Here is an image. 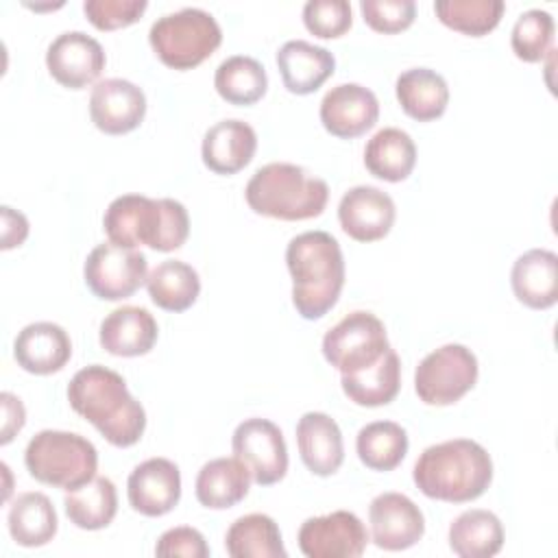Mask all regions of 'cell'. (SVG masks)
Wrapping results in <instances>:
<instances>
[{
  "mask_svg": "<svg viewBox=\"0 0 558 558\" xmlns=\"http://www.w3.org/2000/svg\"><path fill=\"white\" fill-rule=\"evenodd\" d=\"M146 96L126 78H102L89 94V118L107 135H124L142 124Z\"/></svg>",
  "mask_w": 558,
  "mask_h": 558,
  "instance_id": "15",
  "label": "cell"
},
{
  "mask_svg": "<svg viewBox=\"0 0 558 558\" xmlns=\"http://www.w3.org/2000/svg\"><path fill=\"white\" fill-rule=\"evenodd\" d=\"M70 408L89 421L113 447L135 445L146 429L144 405L129 392L120 373L89 364L68 384Z\"/></svg>",
  "mask_w": 558,
  "mask_h": 558,
  "instance_id": "1",
  "label": "cell"
},
{
  "mask_svg": "<svg viewBox=\"0 0 558 558\" xmlns=\"http://www.w3.org/2000/svg\"><path fill=\"white\" fill-rule=\"evenodd\" d=\"M63 508L70 519L81 530H102L118 512V493L109 477L96 475L76 490H68L63 497Z\"/></svg>",
  "mask_w": 558,
  "mask_h": 558,
  "instance_id": "33",
  "label": "cell"
},
{
  "mask_svg": "<svg viewBox=\"0 0 558 558\" xmlns=\"http://www.w3.org/2000/svg\"><path fill=\"white\" fill-rule=\"evenodd\" d=\"M395 94L412 120L432 122L440 118L449 105V87L442 74L432 68H410L397 76Z\"/></svg>",
  "mask_w": 558,
  "mask_h": 558,
  "instance_id": "26",
  "label": "cell"
},
{
  "mask_svg": "<svg viewBox=\"0 0 558 558\" xmlns=\"http://www.w3.org/2000/svg\"><path fill=\"white\" fill-rule=\"evenodd\" d=\"M148 9L146 0H85L83 11L98 31H116L135 24Z\"/></svg>",
  "mask_w": 558,
  "mask_h": 558,
  "instance_id": "40",
  "label": "cell"
},
{
  "mask_svg": "<svg viewBox=\"0 0 558 558\" xmlns=\"http://www.w3.org/2000/svg\"><path fill=\"white\" fill-rule=\"evenodd\" d=\"M292 277V305L305 320L323 318L340 299L344 257L338 240L327 231H303L286 246Z\"/></svg>",
  "mask_w": 558,
  "mask_h": 558,
  "instance_id": "3",
  "label": "cell"
},
{
  "mask_svg": "<svg viewBox=\"0 0 558 558\" xmlns=\"http://www.w3.org/2000/svg\"><path fill=\"white\" fill-rule=\"evenodd\" d=\"M514 296L530 310H547L558 301V257L547 248H530L510 270Z\"/></svg>",
  "mask_w": 558,
  "mask_h": 558,
  "instance_id": "24",
  "label": "cell"
},
{
  "mask_svg": "<svg viewBox=\"0 0 558 558\" xmlns=\"http://www.w3.org/2000/svg\"><path fill=\"white\" fill-rule=\"evenodd\" d=\"M395 201L375 185H355L347 190L338 203L340 227L357 242L386 238L395 225Z\"/></svg>",
  "mask_w": 558,
  "mask_h": 558,
  "instance_id": "17",
  "label": "cell"
},
{
  "mask_svg": "<svg viewBox=\"0 0 558 558\" xmlns=\"http://www.w3.org/2000/svg\"><path fill=\"white\" fill-rule=\"evenodd\" d=\"M340 386L349 401H353L355 405H388L401 388V360L397 351L390 347L373 366L360 373L340 375Z\"/></svg>",
  "mask_w": 558,
  "mask_h": 558,
  "instance_id": "27",
  "label": "cell"
},
{
  "mask_svg": "<svg viewBox=\"0 0 558 558\" xmlns=\"http://www.w3.org/2000/svg\"><path fill=\"white\" fill-rule=\"evenodd\" d=\"M373 543L386 551H403L425 534L421 508L403 493H381L368 506Z\"/></svg>",
  "mask_w": 558,
  "mask_h": 558,
  "instance_id": "14",
  "label": "cell"
},
{
  "mask_svg": "<svg viewBox=\"0 0 558 558\" xmlns=\"http://www.w3.org/2000/svg\"><path fill=\"white\" fill-rule=\"evenodd\" d=\"M102 229L113 244L126 248L148 246L159 253H170L185 244L190 216L183 203L174 198L122 194L105 209Z\"/></svg>",
  "mask_w": 558,
  "mask_h": 558,
  "instance_id": "4",
  "label": "cell"
},
{
  "mask_svg": "<svg viewBox=\"0 0 558 558\" xmlns=\"http://www.w3.org/2000/svg\"><path fill=\"white\" fill-rule=\"evenodd\" d=\"M416 163V146L414 140L397 129L384 126L379 129L364 146V166L366 170L390 183L405 181Z\"/></svg>",
  "mask_w": 558,
  "mask_h": 558,
  "instance_id": "29",
  "label": "cell"
},
{
  "mask_svg": "<svg viewBox=\"0 0 558 558\" xmlns=\"http://www.w3.org/2000/svg\"><path fill=\"white\" fill-rule=\"evenodd\" d=\"M296 447L303 464L318 477L333 475L344 460L338 423L325 412H305L296 423Z\"/></svg>",
  "mask_w": 558,
  "mask_h": 558,
  "instance_id": "22",
  "label": "cell"
},
{
  "mask_svg": "<svg viewBox=\"0 0 558 558\" xmlns=\"http://www.w3.org/2000/svg\"><path fill=\"white\" fill-rule=\"evenodd\" d=\"M7 525L11 538L17 545L41 547L54 538L59 530V519L48 495L39 490H28L17 495L9 506Z\"/></svg>",
  "mask_w": 558,
  "mask_h": 558,
  "instance_id": "28",
  "label": "cell"
},
{
  "mask_svg": "<svg viewBox=\"0 0 558 558\" xmlns=\"http://www.w3.org/2000/svg\"><path fill=\"white\" fill-rule=\"evenodd\" d=\"M277 68L290 94L305 96L316 92L336 70L333 54L305 39H290L277 50Z\"/></svg>",
  "mask_w": 558,
  "mask_h": 558,
  "instance_id": "23",
  "label": "cell"
},
{
  "mask_svg": "<svg viewBox=\"0 0 558 558\" xmlns=\"http://www.w3.org/2000/svg\"><path fill=\"white\" fill-rule=\"evenodd\" d=\"M360 11L364 22L384 35L405 31L416 17L414 0H362Z\"/></svg>",
  "mask_w": 558,
  "mask_h": 558,
  "instance_id": "39",
  "label": "cell"
},
{
  "mask_svg": "<svg viewBox=\"0 0 558 558\" xmlns=\"http://www.w3.org/2000/svg\"><path fill=\"white\" fill-rule=\"evenodd\" d=\"M105 63L107 57L100 41L83 31H65L57 35L46 50V68L50 76L68 89L92 85L105 70Z\"/></svg>",
  "mask_w": 558,
  "mask_h": 558,
  "instance_id": "13",
  "label": "cell"
},
{
  "mask_svg": "<svg viewBox=\"0 0 558 558\" xmlns=\"http://www.w3.org/2000/svg\"><path fill=\"white\" fill-rule=\"evenodd\" d=\"M408 432L395 421H373L357 432L355 451L371 471H392L408 453Z\"/></svg>",
  "mask_w": 558,
  "mask_h": 558,
  "instance_id": "35",
  "label": "cell"
},
{
  "mask_svg": "<svg viewBox=\"0 0 558 558\" xmlns=\"http://www.w3.org/2000/svg\"><path fill=\"white\" fill-rule=\"evenodd\" d=\"M388 349L390 342L384 323L364 310L347 314L323 336V355L340 375L373 366Z\"/></svg>",
  "mask_w": 558,
  "mask_h": 558,
  "instance_id": "9",
  "label": "cell"
},
{
  "mask_svg": "<svg viewBox=\"0 0 558 558\" xmlns=\"http://www.w3.org/2000/svg\"><path fill=\"white\" fill-rule=\"evenodd\" d=\"M0 403H2V432H0V445H9L15 434L24 427L26 423V410L20 397H15L13 392H2L0 395Z\"/></svg>",
  "mask_w": 558,
  "mask_h": 558,
  "instance_id": "42",
  "label": "cell"
},
{
  "mask_svg": "<svg viewBox=\"0 0 558 558\" xmlns=\"http://www.w3.org/2000/svg\"><path fill=\"white\" fill-rule=\"evenodd\" d=\"M225 549L231 558H286L279 525L264 512H251L231 523L225 534Z\"/></svg>",
  "mask_w": 558,
  "mask_h": 558,
  "instance_id": "31",
  "label": "cell"
},
{
  "mask_svg": "<svg viewBox=\"0 0 558 558\" xmlns=\"http://www.w3.org/2000/svg\"><path fill=\"white\" fill-rule=\"evenodd\" d=\"M434 11L445 26L462 35L482 37L499 24L506 4L501 0H438Z\"/></svg>",
  "mask_w": 558,
  "mask_h": 558,
  "instance_id": "36",
  "label": "cell"
},
{
  "mask_svg": "<svg viewBox=\"0 0 558 558\" xmlns=\"http://www.w3.org/2000/svg\"><path fill=\"white\" fill-rule=\"evenodd\" d=\"M150 301L166 312H185L201 294L198 272L181 259L159 262L146 279Z\"/></svg>",
  "mask_w": 558,
  "mask_h": 558,
  "instance_id": "32",
  "label": "cell"
},
{
  "mask_svg": "<svg viewBox=\"0 0 558 558\" xmlns=\"http://www.w3.org/2000/svg\"><path fill=\"white\" fill-rule=\"evenodd\" d=\"M159 336L155 316L140 305H122L109 312L98 331L100 347L118 357L146 355Z\"/></svg>",
  "mask_w": 558,
  "mask_h": 558,
  "instance_id": "21",
  "label": "cell"
},
{
  "mask_svg": "<svg viewBox=\"0 0 558 558\" xmlns=\"http://www.w3.org/2000/svg\"><path fill=\"white\" fill-rule=\"evenodd\" d=\"M126 497L135 512L144 517H163L181 499V471L168 458H148L140 462L126 480Z\"/></svg>",
  "mask_w": 558,
  "mask_h": 558,
  "instance_id": "18",
  "label": "cell"
},
{
  "mask_svg": "<svg viewBox=\"0 0 558 558\" xmlns=\"http://www.w3.org/2000/svg\"><path fill=\"white\" fill-rule=\"evenodd\" d=\"M157 556H185V558H207L209 547L205 543V536L190 525H179L166 530L157 545H155Z\"/></svg>",
  "mask_w": 558,
  "mask_h": 558,
  "instance_id": "41",
  "label": "cell"
},
{
  "mask_svg": "<svg viewBox=\"0 0 558 558\" xmlns=\"http://www.w3.org/2000/svg\"><path fill=\"white\" fill-rule=\"evenodd\" d=\"M231 449L259 486L277 484L288 473V447L283 434L268 418H244L231 436Z\"/></svg>",
  "mask_w": 558,
  "mask_h": 558,
  "instance_id": "11",
  "label": "cell"
},
{
  "mask_svg": "<svg viewBox=\"0 0 558 558\" xmlns=\"http://www.w3.org/2000/svg\"><path fill=\"white\" fill-rule=\"evenodd\" d=\"M257 150V133L244 120H220L203 135V163L216 174H235L244 170Z\"/></svg>",
  "mask_w": 558,
  "mask_h": 558,
  "instance_id": "20",
  "label": "cell"
},
{
  "mask_svg": "<svg viewBox=\"0 0 558 558\" xmlns=\"http://www.w3.org/2000/svg\"><path fill=\"white\" fill-rule=\"evenodd\" d=\"M416 488L438 501L466 504L486 493L493 482L488 451L471 438H451L423 449L412 469Z\"/></svg>",
  "mask_w": 558,
  "mask_h": 558,
  "instance_id": "2",
  "label": "cell"
},
{
  "mask_svg": "<svg viewBox=\"0 0 558 558\" xmlns=\"http://www.w3.org/2000/svg\"><path fill=\"white\" fill-rule=\"evenodd\" d=\"M13 355L17 366L33 375H52L59 373L72 357V340L68 331L48 320L26 325L15 342Z\"/></svg>",
  "mask_w": 558,
  "mask_h": 558,
  "instance_id": "19",
  "label": "cell"
},
{
  "mask_svg": "<svg viewBox=\"0 0 558 558\" xmlns=\"http://www.w3.org/2000/svg\"><path fill=\"white\" fill-rule=\"evenodd\" d=\"M148 41L159 61L172 70H192L209 59L222 44V28L216 17L198 7H185L157 17Z\"/></svg>",
  "mask_w": 558,
  "mask_h": 558,
  "instance_id": "7",
  "label": "cell"
},
{
  "mask_svg": "<svg viewBox=\"0 0 558 558\" xmlns=\"http://www.w3.org/2000/svg\"><path fill=\"white\" fill-rule=\"evenodd\" d=\"M28 238V220L22 211L2 205V251L20 246Z\"/></svg>",
  "mask_w": 558,
  "mask_h": 558,
  "instance_id": "43",
  "label": "cell"
},
{
  "mask_svg": "<svg viewBox=\"0 0 558 558\" xmlns=\"http://www.w3.org/2000/svg\"><path fill=\"white\" fill-rule=\"evenodd\" d=\"M244 198L259 216L294 222L323 214L329 201V185L296 163L272 161L255 170L246 183Z\"/></svg>",
  "mask_w": 558,
  "mask_h": 558,
  "instance_id": "5",
  "label": "cell"
},
{
  "mask_svg": "<svg viewBox=\"0 0 558 558\" xmlns=\"http://www.w3.org/2000/svg\"><path fill=\"white\" fill-rule=\"evenodd\" d=\"M475 353L464 344H442L427 353L414 371V390L427 405H451L477 381Z\"/></svg>",
  "mask_w": 558,
  "mask_h": 558,
  "instance_id": "8",
  "label": "cell"
},
{
  "mask_svg": "<svg viewBox=\"0 0 558 558\" xmlns=\"http://www.w3.org/2000/svg\"><path fill=\"white\" fill-rule=\"evenodd\" d=\"M251 482V471L235 456L214 458L201 466L194 493L201 506L209 510H227L248 495Z\"/></svg>",
  "mask_w": 558,
  "mask_h": 558,
  "instance_id": "25",
  "label": "cell"
},
{
  "mask_svg": "<svg viewBox=\"0 0 558 558\" xmlns=\"http://www.w3.org/2000/svg\"><path fill=\"white\" fill-rule=\"evenodd\" d=\"M554 33L556 24L549 11L543 9H527L523 11L510 33V46L517 59L525 63H538L547 54L554 52Z\"/></svg>",
  "mask_w": 558,
  "mask_h": 558,
  "instance_id": "37",
  "label": "cell"
},
{
  "mask_svg": "<svg viewBox=\"0 0 558 558\" xmlns=\"http://www.w3.org/2000/svg\"><path fill=\"white\" fill-rule=\"evenodd\" d=\"M449 547L460 558H490L504 547V525L490 510H464L449 525Z\"/></svg>",
  "mask_w": 558,
  "mask_h": 558,
  "instance_id": "30",
  "label": "cell"
},
{
  "mask_svg": "<svg viewBox=\"0 0 558 558\" xmlns=\"http://www.w3.org/2000/svg\"><path fill=\"white\" fill-rule=\"evenodd\" d=\"M303 24L320 39H336L353 24L351 4L347 0H310L303 7Z\"/></svg>",
  "mask_w": 558,
  "mask_h": 558,
  "instance_id": "38",
  "label": "cell"
},
{
  "mask_svg": "<svg viewBox=\"0 0 558 558\" xmlns=\"http://www.w3.org/2000/svg\"><path fill=\"white\" fill-rule=\"evenodd\" d=\"M85 286L102 301H122L135 294L148 279L144 253L113 242L94 246L83 266Z\"/></svg>",
  "mask_w": 558,
  "mask_h": 558,
  "instance_id": "10",
  "label": "cell"
},
{
  "mask_svg": "<svg viewBox=\"0 0 558 558\" xmlns=\"http://www.w3.org/2000/svg\"><path fill=\"white\" fill-rule=\"evenodd\" d=\"M214 87L229 105H255L268 89L264 65L248 54L227 57L214 74Z\"/></svg>",
  "mask_w": 558,
  "mask_h": 558,
  "instance_id": "34",
  "label": "cell"
},
{
  "mask_svg": "<svg viewBox=\"0 0 558 558\" xmlns=\"http://www.w3.org/2000/svg\"><path fill=\"white\" fill-rule=\"evenodd\" d=\"M24 464L37 482L68 493L96 477L98 451L76 432L41 429L28 440Z\"/></svg>",
  "mask_w": 558,
  "mask_h": 558,
  "instance_id": "6",
  "label": "cell"
},
{
  "mask_svg": "<svg viewBox=\"0 0 558 558\" xmlns=\"http://www.w3.org/2000/svg\"><path fill=\"white\" fill-rule=\"evenodd\" d=\"M296 541L307 558H357L366 549L368 532L355 512L333 510L305 519Z\"/></svg>",
  "mask_w": 558,
  "mask_h": 558,
  "instance_id": "12",
  "label": "cell"
},
{
  "mask_svg": "<svg viewBox=\"0 0 558 558\" xmlns=\"http://www.w3.org/2000/svg\"><path fill=\"white\" fill-rule=\"evenodd\" d=\"M318 113L327 133L340 140H353L375 126L379 100L360 83H340L323 96Z\"/></svg>",
  "mask_w": 558,
  "mask_h": 558,
  "instance_id": "16",
  "label": "cell"
}]
</instances>
